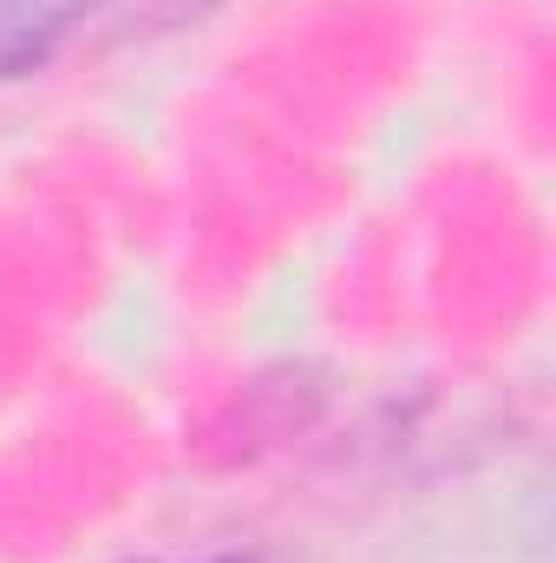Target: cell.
I'll use <instances>...</instances> for the list:
<instances>
[{
    "mask_svg": "<svg viewBox=\"0 0 556 563\" xmlns=\"http://www.w3.org/2000/svg\"><path fill=\"white\" fill-rule=\"evenodd\" d=\"M99 13L105 0H0V86L53 66Z\"/></svg>",
    "mask_w": 556,
    "mask_h": 563,
    "instance_id": "obj_1",
    "label": "cell"
},
{
    "mask_svg": "<svg viewBox=\"0 0 556 563\" xmlns=\"http://www.w3.org/2000/svg\"><path fill=\"white\" fill-rule=\"evenodd\" d=\"M203 563H263V558H243V551H230V558H203Z\"/></svg>",
    "mask_w": 556,
    "mask_h": 563,
    "instance_id": "obj_2",
    "label": "cell"
}]
</instances>
